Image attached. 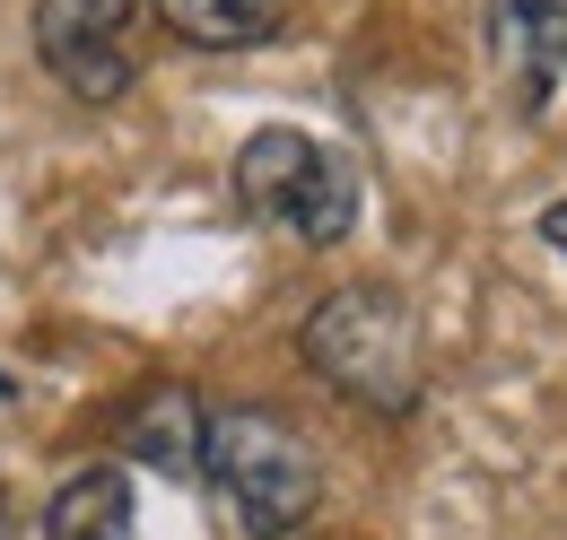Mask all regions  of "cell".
<instances>
[{
	"label": "cell",
	"mask_w": 567,
	"mask_h": 540,
	"mask_svg": "<svg viewBox=\"0 0 567 540\" xmlns=\"http://www.w3.org/2000/svg\"><path fill=\"white\" fill-rule=\"evenodd\" d=\"M236 209L297 245H341L358 227V166L297 123H262L236 148Z\"/></svg>",
	"instance_id": "6da1fadb"
},
{
	"label": "cell",
	"mask_w": 567,
	"mask_h": 540,
	"mask_svg": "<svg viewBox=\"0 0 567 540\" xmlns=\"http://www.w3.org/2000/svg\"><path fill=\"white\" fill-rule=\"evenodd\" d=\"M202 471H210V488L236 506V523H245L254 540H288L306 515H315V497H323L315 445L288 427L280 409H262V402L210 409Z\"/></svg>",
	"instance_id": "7a4b0ae2"
},
{
	"label": "cell",
	"mask_w": 567,
	"mask_h": 540,
	"mask_svg": "<svg viewBox=\"0 0 567 540\" xmlns=\"http://www.w3.org/2000/svg\"><path fill=\"white\" fill-rule=\"evenodd\" d=\"M306 357L332 393L367 409H411L420 402V323L393 288H341L306 314Z\"/></svg>",
	"instance_id": "3957f363"
},
{
	"label": "cell",
	"mask_w": 567,
	"mask_h": 540,
	"mask_svg": "<svg viewBox=\"0 0 567 540\" xmlns=\"http://www.w3.org/2000/svg\"><path fill=\"white\" fill-rule=\"evenodd\" d=\"M132 27H141V0H35V53L87 105H114L132 87L141 70Z\"/></svg>",
	"instance_id": "277c9868"
},
{
	"label": "cell",
	"mask_w": 567,
	"mask_h": 540,
	"mask_svg": "<svg viewBox=\"0 0 567 540\" xmlns=\"http://www.w3.org/2000/svg\"><path fill=\"white\" fill-rule=\"evenodd\" d=\"M202 436H210V418H202V402L184 384H148L141 402H123V418H114V445L166 479L202 471Z\"/></svg>",
	"instance_id": "5b68a950"
},
{
	"label": "cell",
	"mask_w": 567,
	"mask_h": 540,
	"mask_svg": "<svg viewBox=\"0 0 567 540\" xmlns=\"http://www.w3.org/2000/svg\"><path fill=\"white\" fill-rule=\"evenodd\" d=\"M489 44L506 79L524 87V105H550V87L567 79V0H497Z\"/></svg>",
	"instance_id": "8992f818"
},
{
	"label": "cell",
	"mask_w": 567,
	"mask_h": 540,
	"mask_svg": "<svg viewBox=\"0 0 567 540\" xmlns=\"http://www.w3.org/2000/svg\"><path fill=\"white\" fill-rule=\"evenodd\" d=\"M44 540H132V479L114 463H87L79 479H62L35 515Z\"/></svg>",
	"instance_id": "52a82bcc"
},
{
	"label": "cell",
	"mask_w": 567,
	"mask_h": 540,
	"mask_svg": "<svg viewBox=\"0 0 567 540\" xmlns=\"http://www.w3.org/2000/svg\"><path fill=\"white\" fill-rule=\"evenodd\" d=\"M148 9H157V27H175L202 53H245L280 27V0H148Z\"/></svg>",
	"instance_id": "ba28073f"
},
{
	"label": "cell",
	"mask_w": 567,
	"mask_h": 540,
	"mask_svg": "<svg viewBox=\"0 0 567 540\" xmlns=\"http://www.w3.org/2000/svg\"><path fill=\"white\" fill-rule=\"evenodd\" d=\"M542 236H550V245L567 253V201H550V209H542Z\"/></svg>",
	"instance_id": "9c48e42d"
},
{
	"label": "cell",
	"mask_w": 567,
	"mask_h": 540,
	"mask_svg": "<svg viewBox=\"0 0 567 540\" xmlns=\"http://www.w3.org/2000/svg\"><path fill=\"white\" fill-rule=\"evenodd\" d=\"M0 540H27V532H18V506H9V497H0Z\"/></svg>",
	"instance_id": "30bf717a"
}]
</instances>
